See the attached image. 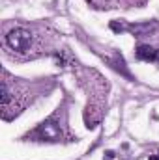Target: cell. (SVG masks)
I'll use <instances>...</instances> for the list:
<instances>
[{"label":"cell","mask_w":159,"mask_h":160,"mask_svg":"<svg viewBox=\"0 0 159 160\" xmlns=\"http://www.w3.org/2000/svg\"><path fill=\"white\" fill-rule=\"evenodd\" d=\"M159 24L156 21H148V22H135V24H127V32L135 34V36H148L152 32H156Z\"/></svg>","instance_id":"4"},{"label":"cell","mask_w":159,"mask_h":160,"mask_svg":"<svg viewBox=\"0 0 159 160\" xmlns=\"http://www.w3.org/2000/svg\"><path fill=\"white\" fill-rule=\"evenodd\" d=\"M4 48L15 52L17 58H34L38 54V36L26 28H11L4 36Z\"/></svg>","instance_id":"3"},{"label":"cell","mask_w":159,"mask_h":160,"mask_svg":"<svg viewBox=\"0 0 159 160\" xmlns=\"http://www.w3.org/2000/svg\"><path fill=\"white\" fill-rule=\"evenodd\" d=\"M28 104V93L17 78H11L9 73L2 71V118L6 121L19 116Z\"/></svg>","instance_id":"1"},{"label":"cell","mask_w":159,"mask_h":160,"mask_svg":"<svg viewBox=\"0 0 159 160\" xmlns=\"http://www.w3.org/2000/svg\"><path fill=\"white\" fill-rule=\"evenodd\" d=\"M156 62H159V50L156 52Z\"/></svg>","instance_id":"9"},{"label":"cell","mask_w":159,"mask_h":160,"mask_svg":"<svg viewBox=\"0 0 159 160\" xmlns=\"http://www.w3.org/2000/svg\"><path fill=\"white\" fill-rule=\"evenodd\" d=\"M150 160H159V157H150Z\"/></svg>","instance_id":"10"},{"label":"cell","mask_w":159,"mask_h":160,"mask_svg":"<svg viewBox=\"0 0 159 160\" xmlns=\"http://www.w3.org/2000/svg\"><path fill=\"white\" fill-rule=\"evenodd\" d=\"M156 52H157V48H154L150 45H139L135 50L137 58L142 62H156Z\"/></svg>","instance_id":"5"},{"label":"cell","mask_w":159,"mask_h":160,"mask_svg":"<svg viewBox=\"0 0 159 160\" xmlns=\"http://www.w3.org/2000/svg\"><path fill=\"white\" fill-rule=\"evenodd\" d=\"M109 63H111V65H112V67H114L116 71H120V73H122V75H123L125 78L133 80V77H131V73H129V69L125 67V62H123L122 54H118V52H116V54H114V56H112V58L109 60Z\"/></svg>","instance_id":"6"},{"label":"cell","mask_w":159,"mask_h":160,"mask_svg":"<svg viewBox=\"0 0 159 160\" xmlns=\"http://www.w3.org/2000/svg\"><path fill=\"white\" fill-rule=\"evenodd\" d=\"M111 28L114 32H127V24L122 21H111Z\"/></svg>","instance_id":"7"},{"label":"cell","mask_w":159,"mask_h":160,"mask_svg":"<svg viewBox=\"0 0 159 160\" xmlns=\"http://www.w3.org/2000/svg\"><path fill=\"white\" fill-rule=\"evenodd\" d=\"M112 158H114V151H105L103 160H112Z\"/></svg>","instance_id":"8"},{"label":"cell","mask_w":159,"mask_h":160,"mask_svg":"<svg viewBox=\"0 0 159 160\" xmlns=\"http://www.w3.org/2000/svg\"><path fill=\"white\" fill-rule=\"evenodd\" d=\"M23 140L41 142V143H58V142H64V140H73V136L69 134V128L66 125V116L60 114V110H58L49 119L40 123L34 130H30Z\"/></svg>","instance_id":"2"}]
</instances>
